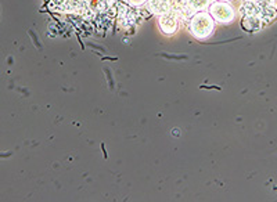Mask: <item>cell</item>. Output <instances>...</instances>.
Instances as JSON below:
<instances>
[{"instance_id":"obj_1","label":"cell","mask_w":277,"mask_h":202,"mask_svg":"<svg viewBox=\"0 0 277 202\" xmlns=\"http://www.w3.org/2000/svg\"><path fill=\"white\" fill-rule=\"evenodd\" d=\"M215 28V22L211 14L205 11H198L195 12L190 21V32L194 37H197L200 40H204L206 37H209L213 32Z\"/></svg>"},{"instance_id":"obj_2","label":"cell","mask_w":277,"mask_h":202,"mask_svg":"<svg viewBox=\"0 0 277 202\" xmlns=\"http://www.w3.org/2000/svg\"><path fill=\"white\" fill-rule=\"evenodd\" d=\"M56 4L57 11L87 14L90 10H100V3L103 0H51Z\"/></svg>"},{"instance_id":"obj_3","label":"cell","mask_w":277,"mask_h":202,"mask_svg":"<svg viewBox=\"0 0 277 202\" xmlns=\"http://www.w3.org/2000/svg\"><path fill=\"white\" fill-rule=\"evenodd\" d=\"M209 14L213 18V21L220 22V24H229L236 17V12L230 4H227L226 1H217V0L209 6Z\"/></svg>"},{"instance_id":"obj_4","label":"cell","mask_w":277,"mask_h":202,"mask_svg":"<svg viewBox=\"0 0 277 202\" xmlns=\"http://www.w3.org/2000/svg\"><path fill=\"white\" fill-rule=\"evenodd\" d=\"M158 25H159L161 31L165 35H173L177 31V25H179L177 12L170 8L168 11L159 14V17H158Z\"/></svg>"},{"instance_id":"obj_5","label":"cell","mask_w":277,"mask_h":202,"mask_svg":"<svg viewBox=\"0 0 277 202\" xmlns=\"http://www.w3.org/2000/svg\"><path fill=\"white\" fill-rule=\"evenodd\" d=\"M173 0H148L147 10H150L154 14H162L172 8Z\"/></svg>"},{"instance_id":"obj_6","label":"cell","mask_w":277,"mask_h":202,"mask_svg":"<svg viewBox=\"0 0 277 202\" xmlns=\"http://www.w3.org/2000/svg\"><path fill=\"white\" fill-rule=\"evenodd\" d=\"M147 0H128V3L130 4V6H134V7H139V6H141V4H144Z\"/></svg>"},{"instance_id":"obj_7","label":"cell","mask_w":277,"mask_h":202,"mask_svg":"<svg viewBox=\"0 0 277 202\" xmlns=\"http://www.w3.org/2000/svg\"><path fill=\"white\" fill-rule=\"evenodd\" d=\"M217 1H229V0H217Z\"/></svg>"}]
</instances>
